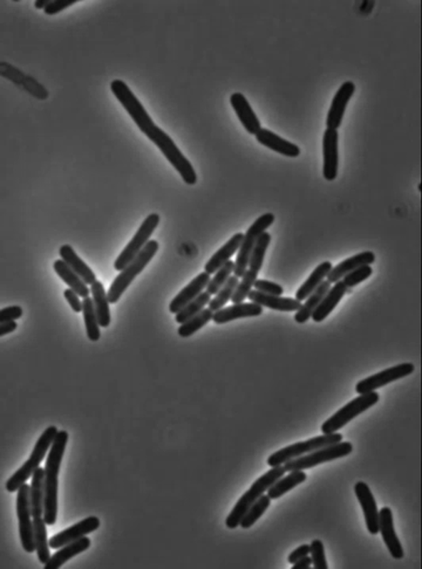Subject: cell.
Returning <instances> with one entry per match:
<instances>
[{"instance_id": "4", "label": "cell", "mask_w": 422, "mask_h": 569, "mask_svg": "<svg viewBox=\"0 0 422 569\" xmlns=\"http://www.w3.org/2000/svg\"><path fill=\"white\" fill-rule=\"evenodd\" d=\"M58 429L56 427H48V428L43 432L40 436L39 439L34 445V451L31 454L30 458L24 463L23 466L20 467L17 472H14V476L6 481V490L9 492H16L19 490L20 486H23L24 484L26 483L29 478L34 476L43 458L46 457L47 451L52 447L53 442L56 439V434H58Z\"/></svg>"}, {"instance_id": "8", "label": "cell", "mask_w": 422, "mask_h": 569, "mask_svg": "<svg viewBox=\"0 0 422 569\" xmlns=\"http://www.w3.org/2000/svg\"><path fill=\"white\" fill-rule=\"evenodd\" d=\"M274 216L270 212L264 214L263 216L254 221V224L247 229V234H245L241 247L238 250L237 258L235 261L234 274L238 278H243L249 266L251 254L254 252V246L257 244L258 239L264 232H267V229L274 224Z\"/></svg>"}, {"instance_id": "17", "label": "cell", "mask_w": 422, "mask_h": 569, "mask_svg": "<svg viewBox=\"0 0 422 569\" xmlns=\"http://www.w3.org/2000/svg\"><path fill=\"white\" fill-rule=\"evenodd\" d=\"M210 274L207 272H202L195 278L192 281L189 283L188 286H185L183 290L173 299L169 305V310L177 314L180 310H183L188 303H192V300L196 299L200 294L203 292L205 287L210 283Z\"/></svg>"}, {"instance_id": "6", "label": "cell", "mask_w": 422, "mask_h": 569, "mask_svg": "<svg viewBox=\"0 0 422 569\" xmlns=\"http://www.w3.org/2000/svg\"><path fill=\"white\" fill-rule=\"evenodd\" d=\"M343 441V434L339 432L334 434H321L316 437L311 438L309 441L298 442L294 444L289 445L282 450L271 454L267 458V465L271 467L281 466L289 461H292L294 458L302 457L305 454H310L312 451L318 449L325 448L329 445L336 444Z\"/></svg>"}, {"instance_id": "26", "label": "cell", "mask_w": 422, "mask_h": 569, "mask_svg": "<svg viewBox=\"0 0 422 569\" xmlns=\"http://www.w3.org/2000/svg\"><path fill=\"white\" fill-rule=\"evenodd\" d=\"M91 547V540L86 536H83L80 539L67 543L66 546L61 547L54 555L51 556V559L45 563V569H58L63 566L68 560L78 555L80 553L85 552Z\"/></svg>"}, {"instance_id": "48", "label": "cell", "mask_w": 422, "mask_h": 569, "mask_svg": "<svg viewBox=\"0 0 422 569\" xmlns=\"http://www.w3.org/2000/svg\"><path fill=\"white\" fill-rule=\"evenodd\" d=\"M63 296L66 298L67 301H68V303H70L74 312H83V303L80 301V296L76 293V291H73L72 288H67V290L63 292Z\"/></svg>"}, {"instance_id": "33", "label": "cell", "mask_w": 422, "mask_h": 569, "mask_svg": "<svg viewBox=\"0 0 422 569\" xmlns=\"http://www.w3.org/2000/svg\"><path fill=\"white\" fill-rule=\"evenodd\" d=\"M307 474L303 472V470L290 471V474H287V477L283 476V477L279 478L267 490V496L271 498V501H276L278 498H281L282 496L287 494L289 491L304 483V481H307Z\"/></svg>"}, {"instance_id": "45", "label": "cell", "mask_w": 422, "mask_h": 569, "mask_svg": "<svg viewBox=\"0 0 422 569\" xmlns=\"http://www.w3.org/2000/svg\"><path fill=\"white\" fill-rule=\"evenodd\" d=\"M254 288L263 292L265 294H271V296H281L284 293L283 287L278 283H271L267 280H258L254 283Z\"/></svg>"}, {"instance_id": "5", "label": "cell", "mask_w": 422, "mask_h": 569, "mask_svg": "<svg viewBox=\"0 0 422 569\" xmlns=\"http://www.w3.org/2000/svg\"><path fill=\"white\" fill-rule=\"evenodd\" d=\"M158 250V241H149L145 249L140 252L139 256L133 260L125 270L121 271V273L116 276L107 292L109 303H115L119 301L121 296L125 293V291L133 283V280L135 279L136 276H139L142 271L145 270V267L150 263V260L154 258Z\"/></svg>"}, {"instance_id": "23", "label": "cell", "mask_w": 422, "mask_h": 569, "mask_svg": "<svg viewBox=\"0 0 422 569\" xmlns=\"http://www.w3.org/2000/svg\"><path fill=\"white\" fill-rule=\"evenodd\" d=\"M374 261H376V256L371 251H365L361 254H356L334 266L330 274L327 276V281H330L331 283H338L340 280H343L344 276L351 273L352 271L356 270L358 267L372 265Z\"/></svg>"}, {"instance_id": "7", "label": "cell", "mask_w": 422, "mask_h": 569, "mask_svg": "<svg viewBox=\"0 0 422 569\" xmlns=\"http://www.w3.org/2000/svg\"><path fill=\"white\" fill-rule=\"evenodd\" d=\"M379 394L376 392L361 394L354 398L350 403L344 405L334 416H331L327 421L321 425V432L325 434H334L343 429L349 422L352 421L356 416L369 410L371 407L376 405L379 402Z\"/></svg>"}, {"instance_id": "19", "label": "cell", "mask_w": 422, "mask_h": 569, "mask_svg": "<svg viewBox=\"0 0 422 569\" xmlns=\"http://www.w3.org/2000/svg\"><path fill=\"white\" fill-rule=\"evenodd\" d=\"M380 532L391 555L396 560L403 559L405 553L394 531L392 511L389 507H383L380 510Z\"/></svg>"}, {"instance_id": "40", "label": "cell", "mask_w": 422, "mask_h": 569, "mask_svg": "<svg viewBox=\"0 0 422 569\" xmlns=\"http://www.w3.org/2000/svg\"><path fill=\"white\" fill-rule=\"evenodd\" d=\"M271 243L270 234L264 232L259 239H258L256 246H254V252L251 254L250 261H249V268L252 271H256L259 273L262 266H263L264 257L267 254V247Z\"/></svg>"}, {"instance_id": "18", "label": "cell", "mask_w": 422, "mask_h": 569, "mask_svg": "<svg viewBox=\"0 0 422 569\" xmlns=\"http://www.w3.org/2000/svg\"><path fill=\"white\" fill-rule=\"evenodd\" d=\"M230 103L245 130L250 135H256L262 129L261 121L258 120L247 98L242 93H234L230 96Z\"/></svg>"}, {"instance_id": "3", "label": "cell", "mask_w": 422, "mask_h": 569, "mask_svg": "<svg viewBox=\"0 0 422 569\" xmlns=\"http://www.w3.org/2000/svg\"><path fill=\"white\" fill-rule=\"evenodd\" d=\"M285 472H287V471L285 470V467L283 465H281V466L271 467V470L267 471L262 477L258 478L257 481L251 485L250 489L240 498V501L235 505L228 518L225 520L227 527L231 528V530L237 528L241 525L242 519H243L249 508L263 496L265 491L269 490L279 478L283 477Z\"/></svg>"}, {"instance_id": "2", "label": "cell", "mask_w": 422, "mask_h": 569, "mask_svg": "<svg viewBox=\"0 0 422 569\" xmlns=\"http://www.w3.org/2000/svg\"><path fill=\"white\" fill-rule=\"evenodd\" d=\"M68 442V434L59 432L51 447L45 466V503L43 520L47 525H54L58 513V476L63 461V454Z\"/></svg>"}, {"instance_id": "43", "label": "cell", "mask_w": 422, "mask_h": 569, "mask_svg": "<svg viewBox=\"0 0 422 569\" xmlns=\"http://www.w3.org/2000/svg\"><path fill=\"white\" fill-rule=\"evenodd\" d=\"M373 270L371 265H365V266H360L356 270L352 271L351 273L344 276L343 283L346 285L347 288H353L360 283H363L365 280L369 279V276H372Z\"/></svg>"}, {"instance_id": "24", "label": "cell", "mask_w": 422, "mask_h": 569, "mask_svg": "<svg viewBox=\"0 0 422 569\" xmlns=\"http://www.w3.org/2000/svg\"><path fill=\"white\" fill-rule=\"evenodd\" d=\"M245 234H236L229 239L228 243L225 244L212 257L209 259L208 263H205V272L209 274H215L220 268L225 266V263L230 261V258L234 256L243 241Z\"/></svg>"}, {"instance_id": "35", "label": "cell", "mask_w": 422, "mask_h": 569, "mask_svg": "<svg viewBox=\"0 0 422 569\" xmlns=\"http://www.w3.org/2000/svg\"><path fill=\"white\" fill-rule=\"evenodd\" d=\"M83 321L86 325V332L88 339L93 343L99 341L100 339V323L96 314V306L93 303L91 296L83 299Z\"/></svg>"}, {"instance_id": "14", "label": "cell", "mask_w": 422, "mask_h": 569, "mask_svg": "<svg viewBox=\"0 0 422 569\" xmlns=\"http://www.w3.org/2000/svg\"><path fill=\"white\" fill-rule=\"evenodd\" d=\"M354 92H356V85L352 81L344 83L338 89V92L336 93L332 103H331L330 110L327 113V129L338 130L340 128V125L343 123L344 115L346 112L347 105L352 99Z\"/></svg>"}, {"instance_id": "36", "label": "cell", "mask_w": 422, "mask_h": 569, "mask_svg": "<svg viewBox=\"0 0 422 569\" xmlns=\"http://www.w3.org/2000/svg\"><path fill=\"white\" fill-rule=\"evenodd\" d=\"M211 301V294L208 292H202L196 299L192 300V303H188L183 310H180L177 314H175V321L177 323H185L188 320L197 315L198 313H201L205 310V306L209 305Z\"/></svg>"}, {"instance_id": "44", "label": "cell", "mask_w": 422, "mask_h": 569, "mask_svg": "<svg viewBox=\"0 0 422 569\" xmlns=\"http://www.w3.org/2000/svg\"><path fill=\"white\" fill-rule=\"evenodd\" d=\"M311 558L312 563L316 569H327L326 558H325V550L321 540L316 539L311 543Z\"/></svg>"}, {"instance_id": "15", "label": "cell", "mask_w": 422, "mask_h": 569, "mask_svg": "<svg viewBox=\"0 0 422 569\" xmlns=\"http://www.w3.org/2000/svg\"><path fill=\"white\" fill-rule=\"evenodd\" d=\"M339 134L338 130L334 129H327L324 132L323 135V174L326 181L332 182L336 178L338 174V165H339V150H338V142H339Z\"/></svg>"}, {"instance_id": "29", "label": "cell", "mask_w": 422, "mask_h": 569, "mask_svg": "<svg viewBox=\"0 0 422 569\" xmlns=\"http://www.w3.org/2000/svg\"><path fill=\"white\" fill-rule=\"evenodd\" d=\"M331 285H332V283H331L330 281L325 280V281L314 291V293L311 294V296L307 298L305 303H303L299 310H297V313L294 314V320H296L298 323H307V321L310 320V318H312L314 310L318 308L320 303L323 301L324 298L326 296L327 292L331 290V287H332Z\"/></svg>"}, {"instance_id": "51", "label": "cell", "mask_w": 422, "mask_h": 569, "mask_svg": "<svg viewBox=\"0 0 422 569\" xmlns=\"http://www.w3.org/2000/svg\"><path fill=\"white\" fill-rule=\"evenodd\" d=\"M312 565H314V563H312V558L307 555L298 560L297 563H294L292 569H310Z\"/></svg>"}, {"instance_id": "37", "label": "cell", "mask_w": 422, "mask_h": 569, "mask_svg": "<svg viewBox=\"0 0 422 569\" xmlns=\"http://www.w3.org/2000/svg\"><path fill=\"white\" fill-rule=\"evenodd\" d=\"M214 318V312L210 308H205L201 313H198L197 315H195L192 319L188 320L187 323H182L180 328H178V335L181 338H189L192 334L203 328V327L211 321Z\"/></svg>"}, {"instance_id": "31", "label": "cell", "mask_w": 422, "mask_h": 569, "mask_svg": "<svg viewBox=\"0 0 422 569\" xmlns=\"http://www.w3.org/2000/svg\"><path fill=\"white\" fill-rule=\"evenodd\" d=\"M53 267H54L56 274L68 285L70 288L76 291V293L83 299L88 298L91 290L87 287V283L63 259L56 260Z\"/></svg>"}, {"instance_id": "34", "label": "cell", "mask_w": 422, "mask_h": 569, "mask_svg": "<svg viewBox=\"0 0 422 569\" xmlns=\"http://www.w3.org/2000/svg\"><path fill=\"white\" fill-rule=\"evenodd\" d=\"M47 523L43 518H34V541H36V552L40 563H45L51 559L50 540H47Z\"/></svg>"}, {"instance_id": "11", "label": "cell", "mask_w": 422, "mask_h": 569, "mask_svg": "<svg viewBox=\"0 0 422 569\" xmlns=\"http://www.w3.org/2000/svg\"><path fill=\"white\" fill-rule=\"evenodd\" d=\"M17 514L19 520V534L21 545L27 553H34L36 550V541H34V526L32 517V506H31V486L26 483L20 486L18 490Z\"/></svg>"}, {"instance_id": "1", "label": "cell", "mask_w": 422, "mask_h": 569, "mask_svg": "<svg viewBox=\"0 0 422 569\" xmlns=\"http://www.w3.org/2000/svg\"><path fill=\"white\" fill-rule=\"evenodd\" d=\"M110 89L116 99L127 110L133 121L139 127L143 134L161 150L162 154L168 160L169 163L181 174L182 179L188 185L196 184L197 174L195 172L188 158L182 154L175 142L170 136L167 135L160 127L153 122L145 107L140 103L135 94L130 90L121 80H114L110 83Z\"/></svg>"}, {"instance_id": "21", "label": "cell", "mask_w": 422, "mask_h": 569, "mask_svg": "<svg viewBox=\"0 0 422 569\" xmlns=\"http://www.w3.org/2000/svg\"><path fill=\"white\" fill-rule=\"evenodd\" d=\"M254 136H256L258 143H261L264 147H267L281 155L291 158L298 157L300 155V148L298 145L284 140L283 137L274 134L269 129L262 128Z\"/></svg>"}, {"instance_id": "42", "label": "cell", "mask_w": 422, "mask_h": 569, "mask_svg": "<svg viewBox=\"0 0 422 569\" xmlns=\"http://www.w3.org/2000/svg\"><path fill=\"white\" fill-rule=\"evenodd\" d=\"M235 263L234 261H228L225 263V266L220 268V270L215 273L214 278L210 280V283L207 286V292L209 294H216L221 291L222 287L225 286L227 281L230 279L231 274H234Z\"/></svg>"}, {"instance_id": "16", "label": "cell", "mask_w": 422, "mask_h": 569, "mask_svg": "<svg viewBox=\"0 0 422 569\" xmlns=\"http://www.w3.org/2000/svg\"><path fill=\"white\" fill-rule=\"evenodd\" d=\"M100 527L99 518L88 517L81 520L80 523L68 527L66 530L60 533L53 536L50 539L51 548L59 550L61 547L66 546L67 543H73L76 540L86 536L87 534L92 533Z\"/></svg>"}, {"instance_id": "12", "label": "cell", "mask_w": 422, "mask_h": 569, "mask_svg": "<svg viewBox=\"0 0 422 569\" xmlns=\"http://www.w3.org/2000/svg\"><path fill=\"white\" fill-rule=\"evenodd\" d=\"M414 369H416L414 365L409 362L401 363V365L385 369L383 372L374 374V375L363 380V381H360L356 385V392L359 395L366 394V392H376V389L383 388V387L392 383V382L398 381V380L403 379L406 376L411 375L414 372Z\"/></svg>"}, {"instance_id": "20", "label": "cell", "mask_w": 422, "mask_h": 569, "mask_svg": "<svg viewBox=\"0 0 422 569\" xmlns=\"http://www.w3.org/2000/svg\"><path fill=\"white\" fill-rule=\"evenodd\" d=\"M262 314H263V307L258 303H235L232 306L225 307V308L215 312L212 320L217 325H223V323H230L234 320L259 316Z\"/></svg>"}, {"instance_id": "27", "label": "cell", "mask_w": 422, "mask_h": 569, "mask_svg": "<svg viewBox=\"0 0 422 569\" xmlns=\"http://www.w3.org/2000/svg\"><path fill=\"white\" fill-rule=\"evenodd\" d=\"M60 257L76 272L81 279L87 283V285H92L96 283V274L89 268L85 261L76 254V251L73 250L71 245H63L60 247Z\"/></svg>"}, {"instance_id": "38", "label": "cell", "mask_w": 422, "mask_h": 569, "mask_svg": "<svg viewBox=\"0 0 422 569\" xmlns=\"http://www.w3.org/2000/svg\"><path fill=\"white\" fill-rule=\"evenodd\" d=\"M238 283H240V278L235 276V274L231 276L230 279L227 281L225 286L222 287L221 291L216 294L214 299H211L210 303H209V308L214 313L225 308V303H228L229 300H231V298L234 296Z\"/></svg>"}, {"instance_id": "30", "label": "cell", "mask_w": 422, "mask_h": 569, "mask_svg": "<svg viewBox=\"0 0 422 569\" xmlns=\"http://www.w3.org/2000/svg\"><path fill=\"white\" fill-rule=\"evenodd\" d=\"M43 503H45V469L39 467L32 476L31 484V506L32 517H43Z\"/></svg>"}, {"instance_id": "47", "label": "cell", "mask_w": 422, "mask_h": 569, "mask_svg": "<svg viewBox=\"0 0 422 569\" xmlns=\"http://www.w3.org/2000/svg\"><path fill=\"white\" fill-rule=\"evenodd\" d=\"M23 316V308L19 306H11L0 310V323L7 321H16Z\"/></svg>"}, {"instance_id": "13", "label": "cell", "mask_w": 422, "mask_h": 569, "mask_svg": "<svg viewBox=\"0 0 422 569\" xmlns=\"http://www.w3.org/2000/svg\"><path fill=\"white\" fill-rule=\"evenodd\" d=\"M354 494L363 508L367 530L369 533L376 536L380 532V511L376 506V501L373 497L372 491L366 483L359 481L354 485Z\"/></svg>"}, {"instance_id": "22", "label": "cell", "mask_w": 422, "mask_h": 569, "mask_svg": "<svg viewBox=\"0 0 422 569\" xmlns=\"http://www.w3.org/2000/svg\"><path fill=\"white\" fill-rule=\"evenodd\" d=\"M251 303H258L262 307H267L271 310H281V312H297L303 303L299 300L283 298L281 296H271L259 291H251L247 296Z\"/></svg>"}, {"instance_id": "9", "label": "cell", "mask_w": 422, "mask_h": 569, "mask_svg": "<svg viewBox=\"0 0 422 569\" xmlns=\"http://www.w3.org/2000/svg\"><path fill=\"white\" fill-rule=\"evenodd\" d=\"M352 450L353 447L350 442H340L336 444L329 445L325 448L312 451L310 454L302 456V457L294 458L292 461L285 463L284 467L289 472L294 470H307V469L323 464L326 461H334V459L349 456Z\"/></svg>"}, {"instance_id": "50", "label": "cell", "mask_w": 422, "mask_h": 569, "mask_svg": "<svg viewBox=\"0 0 422 569\" xmlns=\"http://www.w3.org/2000/svg\"><path fill=\"white\" fill-rule=\"evenodd\" d=\"M16 329H17V323H14V321H7V323H0V338L14 332Z\"/></svg>"}, {"instance_id": "10", "label": "cell", "mask_w": 422, "mask_h": 569, "mask_svg": "<svg viewBox=\"0 0 422 569\" xmlns=\"http://www.w3.org/2000/svg\"><path fill=\"white\" fill-rule=\"evenodd\" d=\"M158 224H160V216L158 214H149L148 217L145 218L135 236L132 238V241H129L128 245L123 249V252L115 260L114 267L116 271L121 272L125 270V267L139 256L140 252L149 243V238L152 237Z\"/></svg>"}, {"instance_id": "52", "label": "cell", "mask_w": 422, "mask_h": 569, "mask_svg": "<svg viewBox=\"0 0 422 569\" xmlns=\"http://www.w3.org/2000/svg\"><path fill=\"white\" fill-rule=\"evenodd\" d=\"M51 0H36V3H34V7L38 9V10H41V9H46L47 5L50 4Z\"/></svg>"}, {"instance_id": "28", "label": "cell", "mask_w": 422, "mask_h": 569, "mask_svg": "<svg viewBox=\"0 0 422 569\" xmlns=\"http://www.w3.org/2000/svg\"><path fill=\"white\" fill-rule=\"evenodd\" d=\"M332 268L334 266L330 261H324L319 266H316L307 281L298 288L296 299L299 300L300 303L307 300L325 281V278L330 274Z\"/></svg>"}, {"instance_id": "49", "label": "cell", "mask_w": 422, "mask_h": 569, "mask_svg": "<svg viewBox=\"0 0 422 569\" xmlns=\"http://www.w3.org/2000/svg\"><path fill=\"white\" fill-rule=\"evenodd\" d=\"M309 554H311L310 545H302V546L298 547L294 552L291 553L289 558H287V561L294 565V563H297L298 560L302 559L304 556L309 555Z\"/></svg>"}, {"instance_id": "25", "label": "cell", "mask_w": 422, "mask_h": 569, "mask_svg": "<svg viewBox=\"0 0 422 569\" xmlns=\"http://www.w3.org/2000/svg\"><path fill=\"white\" fill-rule=\"evenodd\" d=\"M349 290L350 288H347L346 285L343 283V280L334 283V286L331 287V290L327 292L323 301L320 303L318 308L314 310V315H312L314 323H321L326 319L327 316L334 312V308L340 303V300L343 299L344 296L349 292Z\"/></svg>"}, {"instance_id": "46", "label": "cell", "mask_w": 422, "mask_h": 569, "mask_svg": "<svg viewBox=\"0 0 422 569\" xmlns=\"http://www.w3.org/2000/svg\"><path fill=\"white\" fill-rule=\"evenodd\" d=\"M78 3V0H52L50 4L47 5L46 9L43 10L45 14L47 16H54L65 10L67 7L72 6L74 4Z\"/></svg>"}, {"instance_id": "32", "label": "cell", "mask_w": 422, "mask_h": 569, "mask_svg": "<svg viewBox=\"0 0 422 569\" xmlns=\"http://www.w3.org/2000/svg\"><path fill=\"white\" fill-rule=\"evenodd\" d=\"M91 293H92L93 303L96 306V314L99 319L100 327L109 326L110 323V310H109L108 296L106 293L105 287L103 283L96 280V283L91 285Z\"/></svg>"}, {"instance_id": "39", "label": "cell", "mask_w": 422, "mask_h": 569, "mask_svg": "<svg viewBox=\"0 0 422 569\" xmlns=\"http://www.w3.org/2000/svg\"><path fill=\"white\" fill-rule=\"evenodd\" d=\"M270 503L271 498L269 497V496L263 494V496L249 508L247 513L245 514V517L242 519L240 526H241L242 528H245V530H247V528H250L251 526H254V523H256V521L265 513V511L270 507Z\"/></svg>"}, {"instance_id": "41", "label": "cell", "mask_w": 422, "mask_h": 569, "mask_svg": "<svg viewBox=\"0 0 422 569\" xmlns=\"http://www.w3.org/2000/svg\"><path fill=\"white\" fill-rule=\"evenodd\" d=\"M258 273L256 271L249 270L245 272V276L242 278L241 283H238L237 288L235 291L234 296L231 298V301L234 303H245L252 287L254 286V283L257 281Z\"/></svg>"}]
</instances>
